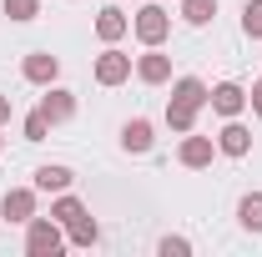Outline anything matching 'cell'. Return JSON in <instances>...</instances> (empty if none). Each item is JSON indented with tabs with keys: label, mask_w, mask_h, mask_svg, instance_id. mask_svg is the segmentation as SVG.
Wrapping results in <instances>:
<instances>
[{
	"label": "cell",
	"mask_w": 262,
	"mask_h": 257,
	"mask_svg": "<svg viewBox=\"0 0 262 257\" xmlns=\"http://www.w3.org/2000/svg\"><path fill=\"white\" fill-rule=\"evenodd\" d=\"M151 141H157V136H151V121H146V116H136V121L121 126V146L136 152V157H141V152H151Z\"/></svg>",
	"instance_id": "cell-13"
},
{
	"label": "cell",
	"mask_w": 262,
	"mask_h": 257,
	"mask_svg": "<svg viewBox=\"0 0 262 257\" xmlns=\"http://www.w3.org/2000/svg\"><path fill=\"white\" fill-rule=\"evenodd\" d=\"M71 182H76V172L61 166V161H46V166L35 172V192H66Z\"/></svg>",
	"instance_id": "cell-11"
},
{
	"label": "cell",
	"mask_w": 262,
	"mask_h": 257,
	"mask_svg": "<svg viewBox=\"0 0 262 257\" xmlns=\"http://www.w3.org/2000/svg\"><path fill=\"white\" fill-rule=\"evenodd\" d=\"M217 152L222 157H247L252 152V131L242 126V121H227V126L217 131Z\"/></svg>",
	"instance_id": "cell-7"
},
{
	"label": "cell",
	"mask_w": 262,
	"mask_h": 257,
	"mask_svg": "<svg viewBox=\"0 0 262 257\" xmlns=\"http://www.w3.org/2000/svg\"><path fill=\"white\" fill-rule=\"evenodd\" d=\"M217 15V0H182V20L187 26H207Z\"/></svg>",
	"instance_id": "cell-19"
},
{
	"label": "cell",
	"mask_w": 262,
	"mask_h": 257,
	"mask_svg": "<svg viewBox=\"0 0 262 257\" xmlns=\"http://www.w3.org/2000/svg\"><path fill=\"white\" fill-rule=\"evenodd\" d=\"M242 31L252 35V40H262V0H247V10H242Z\"/></svg>",
	"instance_id": "cell-20"
},
{
	"label": "cell",
	"mask_w": 262,
	"mask_h": 257,
	"mask_svg": "<svg viewBox=\"0 0 262 257\" xmlns=\"http://www.w3.org/2000/svg\"><path fill=\"white\" fill-rule=\"evenodd\" d=\"M61 247H66V237H61L56 217H31L26 222V252L31 257H56Z\"/></svg>",
	"instance_id": "cell-1"
},
{
	"label": "cell",
	"mask_w": 262,
	"mask_h": 257,
	"mask_svg": "<svg viewBox=\"0 0 262 257\" xmlns=\"http://www.w3.org/2000/svg\"><path fill=\"white\" fill-rule=\"evenodd\" d=\"M237 222L247 227V232H262V192H247L237 202Z\"/></svg>",
	"instance_id": "cell-15"
},
{
	"label": "cell",
	"mask_w": 262,
	"mask_h": 257,
	"mask_svg": "<svg viewBox=\"0 0 262 257\" xmlns=\"http://www.w3.org/2000/svg\"><path fill=\"white\" fill-rule=\"evenodd\" d=\"M10 121V96H0V126Z\"/></svg>",
	"instance_id": "cell-25"
},
{
	"label": "cell",
	"mask_w": 262,
	"mask_h": 257,
	"mask_svg": "<svg viewBox=\"0 0 262 257\" xmlns=\"http://www.w3.org/2000/svg\"><path fill=\"white\" fill-rule=\"evenodd\" d=\"M126 76H131V56H121L116 46L96 56V81H101V86H121Z\"/></svg>",
	"instance_id": "cell-3"
},
{
	"label": "cell",
	"mask_w": 262,
	"mask_h": 257,
	"mask_svg": "<svg viewBox=\"0 0 262 257\" xmlns=\"http://www.w3.org/2000/svg\"><path fill=\"white\" fill-rule=\"evenodd\" d=\"M136 76H141L146 86H166V81H171V61H166L157 46H146V56L136 61Z\"/></svg>",
	"instance_id": "cell-8"
},
{
	"label": "cell",
	"mask_w": 262,
	"mask_h": 257,
	"mask_svg": "<svg viewBox=\"0 0 262 257\" xmlns=\"http://www.w3.org/2000/svg\"><path fill=\"white\" fill-rule=\"evenodd\" d=\"M20 131H26V141H46V131H51V121H46V111L35 106L31 116H26V126H20Z\"/></svg>",
	"instance_id": "cell-21"
},
{
	"label": "cell",
	"mask_w": 262,
	"mask_h": 257,
	"mask_svg": "<svg viewBox=\"0 0 262 257\" xmlns=\"http://www.w3.org/2000/svg\"><path fill=\"white\" fill-rule=\"evenodd\" d=\"M20 71H26V81H35V86H56V76H61V61H56L51 51H31Z\"/></svg>",
	"instance_id": "cell-5"
},
{
	"label": "cell",
	"mask_w": 262,
	"mask_h": 257,
	"mask_svg": "<svg viewBox=\"0 0 262 257\" xmlns=\"http://www.w3.org/2000/svg\"><path fill=\"white\" fill-rule=\"evenodd\" d=\"M187 252H192L187 237H162V257H187Z\"/></svg>",
	"instance_id": "cell-23"
},
{
	"label": "cell",
	"mask_w": 262,
	"mask_h": 257,
	"mask_svg": "<svg viewBox=\"0 0 262 257\" xmlns=\"http://www.w3.org/2000/svg\"><path fill=\"white\" fill-rule=\"evenodd\" d=\"M40 111H46V121H51V126H61V121H71V116H76V96H71V91H61V86H51V91L40 96Z\"/></svg>",
	"instance_id": "cell-9"
},
{
	"label": "cell",
	"mask_w": 262,
	"mask_h": 257,
	"mask_svg": "<svg viewBox=\"0 0 262 257\" xmlns=\"http://www.w3.org/2000/svg\"><path fill=\"white\" fill-rule=\"evenodd\" d=\"M212 157H217V141L212 136H192L187 131V141H182V166H212Z\"/></svg>",
	"instance_id": "cell-10"
},
{
	"label": "cell",
	"mask_w": 262,
	"mask_h": 257,
	"mask_svg": "<svg viewBox=\"0 0 262 257\" xmlns=\"http://www.w3.org/2000/svg\"><path fill=\"white\" fill-rule=\"evenodd\" d=\"M0 217H5V222H31L35 217V192L31 187H10L5 202H0Z\"/></svg>",
	"instance_id": "cell-4"
},
{
	"label": "cell",
	"mask_w": 262,
	"mask_h": 257,
	"mask_svg": "<svg viewBox=\"0 0 262 257\" xmlns=\"http://www.w3.org/2000/svg\"><path fill=\"white\" fill-rule=\"evenodd\" d=\"M247 101H252V111H257V116H262V81H257V86H252V91H247Z\"/></svg>",
	"instance_id": "cell-24"
},
{
	"label": "cell",
	"mask_w": 262,
	"mask_h": 257,
	"mask_svg": "<svg viewBox=\"0 0 262 257\" xmlns=\"http://www.w3.org/2000/svg\"><path fill=\"white\" fill-rule=\"evenodd\" d=\"M66 232H71V247H91V242L101 237V227H96V217H91V212H81Z\"/></svg>",
	"instance_id": "cell-16"
},
{
	"label": "cell",
	"mask_w": 262,
	"mask_h": 257,
	"mask_svg": "<svg viewBox=\"0 0 262 257\" xmlns=\"http://www.w3.org/2000/svg\"><path fill=\"white\" fill-rule=\"evenodd\" d=\"M207 96H212V91H207V86H202L196 76H182V81L171 86V101H182V106H196V111L207 106Z\"/></svg>",
	"instance_id": "cell-14"
},
{
	"label": "cell",
	"mask_w": 262,
	"mask_h": 257,
	"mask_svg": "<svg viewBox=\"0 0 262 257\" xmlns=\"http://www.w3.org/2000/svg\"><path fill=\"white\" fill-rule=\"evenodd\" d=\"M131 31H136L141 46H162L166 35H171V20H166L162 5H141V10H136V20H131Z\"/></svg>",
	"instance_id": "cell-2"
},
{
	"label": "cell",
	"mask_w": 262,
	"mask_h": 257,
	"mask_svg": "<svg viewBox=\"0 0 262 257\" xmlns=\"http://www.w3.org/2000/svg\"><path fill=\"white\" fill-rule=\"evenodd\" d=\"M126 31H131V20L121 15V10H116V5H106V10L96 15V35L106 40V46H116V40H121Z\"/></svg>",
	"instance_id": "cell-12"
},
{
	"label": "cell",
	"mask_w": 262,
	"mask_h": 257,
	"mask_svg": "<svg viewBox=\"0 0 262 257\" xmlns=\"http://www.w3.org/2000/svg\"><path fill=\"white\" fill-rule=\"evenodd\" d=\"M212 111L217 116H242V106H247V91L237 86V81H222V86H212Z\"/></svg>",
	"instance_id": "cell-6"
},
{
	"label": "cell",
	"mask_w": 262,
	"mask_h": 257,
	"mask_svg": "<svg viewBox=\"0 0 262 257\" xmlns=\"http://www.w3.org/2000/svg\"><path fill=\"white\" fill-rule=\"evenodd\" d=\"M166 126L187 136V131L196 126V106H182V101H166Z\"/></svg>",
	"instance_id": "cell-17"
},
{
	"label": "cell",
	"mask_w": 262,
	"mask_h": 257,
	"mask_svg": "<svg viewBox=\"0 0 262 257\" xmlns=\"http://www.w3.org/2000/svg\"><path fill=\"white\" fill-rule=\"evenodd\" d=\"M5 15L10 20H35L40 15V0H5Z\"/></svg>",
	"instance_id": "cell-22"
},
{
	"label": "cell",
	"mask_w": 262,
	"mask_h": 257,
	"mask_svg": "<svg viewBox=\"0 0 262 257\" xmlns=\"http://www.w3.org/2000/svg\"><path fill=\"white\" fill-rule=\"evenodd\" d=\"M81 212H86V202H81V197H56V202H51V217H56V222H61V227H71V222H76V217H81Z\"/></svg>",
	"instance_id": "cell-18"
}]
</instances>
